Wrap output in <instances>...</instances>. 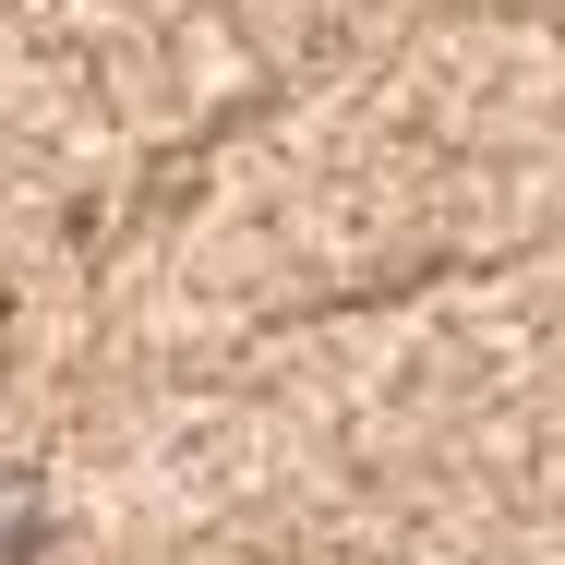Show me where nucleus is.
Instances as JSON below:
<instances>
[{"label": "nucleus", "mask_w": 565, "mask_h": 565, "mask_svg": "<svg viewBox=\"0 0 565 565\" xmlns=\"http://www.w3.org/2000/svg\"><path fill=\"white\" fill-rule=\"evenodd\" d=\"M36 554V505H24V493H0V565H24Z\"/></svg>", "instance_id": "1"}]
</instances>
